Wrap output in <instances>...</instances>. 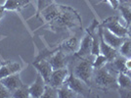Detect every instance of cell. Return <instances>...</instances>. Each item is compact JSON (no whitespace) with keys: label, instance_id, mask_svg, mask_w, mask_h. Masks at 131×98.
Instances as JSON below:
<instances>
[{"label":"cell","instance_id":"cell-10","mask_svg":"<svg viewBox=\"0 0 131 98\" xmlns=\"http://www.w3.org/2000/svg\"><path fill=\"white\" fill-rule=\"evenodd\" d=\"M70 69L69 67L66 68H62V69H57V70H53L52 75L50 76L49 82L47 83H49L50 85H52L55 88H59L65 83L66 80L68 79V76L70 75Z\"/></svg>","mask_w":131,"mask_h":98},{"label":"cell","instance_id":"cell-5","mask_svg":"<svg viewBox=\"0 0 131 98\" xmlns=\"http://www.w3.org/2000/svg\"><path fill=\"white\" fill-rule=\"evenodd\" d=\"M71 58V55L67 54L60 49L54 48L51 50V53L46 59L49 61L53 70H57V69L69 67Z\"/></svg>","mask_w":131,"mask_h":98},{"label":"cell","instance_id":"cell-17","mask_svg":"<svg viewBox=\"0 0 131 98\" xmlns=\"http://www.w3.org/2000/svg\"><path fill=\"white\" fill-rule=\"evenodd\" d=\"M58 97L59 98H75L79 97L78 94L74 92L71 88L68 86L66 83H64L62 86L58 88Z\"/></svg>","mask_w":131,"mask_h":98},{"label":"cell","instance_id":"cell-20","mask_svg":"<svg viewBox=\"0 0 131 98\" xmlns=\"http://www.w3.org/2000/svg\"><path fill=\"white\" fill-rule=\"evenodd\" d=\"M118 53L125 58H131V39L129 37H125L118 49Z\"/></svg>","mask_w":131,"mask_h":98},{"label":"cell","instance_id":"cell-2","mask_svg":"<svg viewBox=\"0 0 131 98\" xmlns=\"http://www.w3.org/2000/svg\"><path fill=\"white\" fill-rule=\"evenodd\" d=\"M117 75L118 73L114 71L108 63L98 69H94L92 76V84L102 91L108 92L111 90H117Z\"/></svg>","mask_w":131,"mask_h":98},{"label":"cell","instance_id":"cell-22","mask_svg":"<svg viewBox=\"0 0 131 98\" xmlns=\"http://www.w3.org/2000/svg\"><path fill=\"white\" fill-rule=\"evenodd\" d=\"M41 98H58V88H55L49 83H46Z\"/></svg>","mask_w":131,"mask_h":98},{"label":"cell","instance_id":"cell-11","mask_svg":"<svg viewBox=\"0 0 131 98\" xmlns=\"http://www.w3.org/2000/svg\"><path fill=\"white\" fill-rule=\"evenodd\" d=\"M32 65L36 69L37 73H39L42 76L46 83L49 82L50 76L53 72V68L49 63V61L47 59H35L33 61Z\"/></svg>","mask_w":131,"mask_h":98},{"label":"cell","instance_id":"cell-4","mask_svg":"<svg viewBox=\"0 0 131 98\" xmlns=\"http://www.w3.org/2000/svg\"><path fill=\"white\" fill-rule=\"evenodd\" d=\"M65 83L77 94H78L79 97H88L91 93V85L75 76L72 73H70Z\"/></svg>","mask_w":131,"mask_h":98},{"label":"cell","instance_id":"cell-16","mask_svg":"<svg viewBox=\"0 0 131 98\" xmlns=\"http://www.w3.org/2000/svg\"><path fill=\"white\" fill-rule=\"evenodd\" d=\"M1 82L5 85L11 93H13L16 89H18L19 87L22 85L24 82L21 80V76L19 74H15V75H11V76H8L4 77V79H1L0 80Z\"/></svg>","mask_w":131,"mask_h":98},{"label":"cell","instance_id":"cell-26","mask_svg":"<svg viewBox=\"0 0 131 98\" xmlns=\"http://www.w3.org/2000/svg\"><path fill=\"white\" fill-rule=\"evenodd\" d=\"M48 4H50V3L47 2V0H37V11H36V17L37 18L39 17V14H40L41 10L43 8H45Z\"/></svg>","mask_w":131,"mask_h":98},{"label":"cell","instance_id":"cell-28","mask_svg":"<svg viewBox=\"0 0 131 98\" xmlns=\"http://www.w3.org/2000/svg\"><path fill=\"white\" fill-rule=\"evenodd\" d=\"M125 70L126 73L131 72V58H126L125 60Z\"/></svg>","mask_w":131,"mask_h":98},{"label":"cell","instance_id":"cell-13","mask_svg":"<svg viewBox=\"0 0 131 98\" xmlns=\"http://www.w3.org/2000/svg\"><path fill=\"white\" fill-rule=\"evenodd\" d=\"M45 85H46V82L44 81L42 76L37 73L36 75V79L31 85H29V94L31 98H41L42 94L45 89Z\"/></svg>","mask_w":131,"mask_h":98},{"label":"cell","instance_id":"cell-1","mask_svg":"<svg viewBox=\"0 0 131 98\" xmlns=\"http://www.w3.org/2000/svg\"><path fill=\"white\" fill-rule=\"evenodd\" d=\"M39 16L43 19L47 28L54 33L82 28L81 18L78 12L71 6L52 2L41 10Z\"/></svg>","mask_w":131,"mask_h":98},{"label":"cell","instance_id":"cell-15","mask_svg":"<svg viewBox=\"0 0 131 98\" xmlns=\"http://www.w3.org/2000/svg\"><path fill=\"white\" fill-rule=\"evenodd\" d=\"M30 4V0H5L2 4L6 11L21 12Z\"/></svg>","mask_w":131,"mask_h":98},{"label":"cell","instance_id":"cell-33","mask_svg":"<svg viewBox=\"0 0 131 98\" xmlns=\"http://www.w3.org/2000/svg\"><path fill=\"white\" fill-rule=\"evenodd\" d=\"M127 74H128V75H129V76H131V72H129V73H127Z\"/></svg>","mask_w":131,"mask_h":98},{"label":"cell","instance_id":"cell-21","mask_svg":"<svg viewBox=\"0 0 131 98\" xmlns=\"http://www.w3.org/2000/svg\"><path fill=\"white\" fill-rule=\"evenodd\" d=\"M12 97L15 98H29L30 94H29V86L23 83L21 86L18 89H16L14 92L12 93Z\"/></svg>","mask_w":131,"mask_h":98},{"label":"cell","instance_id":"cell-8","mask_svg":"<svg viewBox=\"0 0 131 98\" xmlns=\"http://www.w3.org/2000/svg\"><path fill=\"white\" fill-rule=\"evenodd\" d=\"M80 39L78 34H73L71 37L65 39L63 42L59 44V46H57V49H60L63 52H65L69 55L74 54L78 50L79 44H80Z\"/></svg>","mask_w":131,"mask_h":98},{"label":"cell","instance_id":"cell-18","mask_svg":"<svg viewBox=\"0 0 131 98\" xmlns=\"http://www.w3.org/2000/svg\"><path fill=\"white\" fill-rule=\"evenodd\" d=\"M118 10H119L120 14H121L122 20L124 21V25H125L126 27L129 26L131 24V6L119 4Z\"/></svg>","mask_w":131,"mask_h":98},{"label":"cell","instance_id":"cell-12","mask_svg":"<svg viewBox=\"0 0 131 98\" xmlns=\"http://www.w3.org/2000/svg\"><path fill=\"white\" fill-rule=\"evenodd\" d=\"M99 36H100V53L104 55L105 57L108 59L109 62L113 61L115 57L118 55V51L116 49L113 48L112 46H110L103 38V34H102V27L99 26Z\"/></svg>","mask_w":131,"mask_h":98},{"label":"cell","instance_id":"cell-27","mask_svg":"<svg viewBox=\"0 0 131 98\" xmlns=\"http://www.w3.org/2000/svg\"><path fill=\"white\" fill-rule=\"evenodd\" d=\"M100 2H106V3H109L111 7L113 9H118V6H119L120 2L119 0H100Z\"/></svg>","mask_w":131,"mask_h":98},{"label":"cell","instance_id":"cell-19","mask_svg":"<svg viewBox=\"0 0 131 98\" xmlns=\"http://www.w3.org/2000/svg\"><path fill=\"white\" fill-rule=\"evenodd\" d=\"M117 84L118 87L123 88H130L131 89V76L127 73H118L117 75Z\"/></svg>","mask_w":131,"mask_h":98},{"label":"cell","instance_id":"cell-23","mask_svg":"<svg viewBox=\"0 0 131 98\" xmlns=\"http://www.w3.org/2000/svg\"><path fill=\"white\" fill-rule=\"evenodd\" d=\"M109 61L108 59L105 57L104 55H102L101 53L97 56H95L94 58V61H93V68L94 69H98V68H101V67H104Z\"/></svg>","mask_w":131,"mask_h":98},{"label":"cell","instance_id":"cell-24","mask_svg":"<svg viewBox=\"0 0 131 98\" xmlns=\"http://www.w3.org/2000/svg\"><path fill=\"white\" fill-rule=\"evenodd\" d=\"M9 97H12L11 91L0 81V98H9Z\"/></svg>","mask_w":131,"mask_h":98},{"label":"cell","instance_id":"cell-9","mask_svg":"<svg viewBox=\"0 0 131 98\" xmlns=\"http://www.w3.org/2000/svg\"><path fill=\"white\" fill-rule=\"evenodd\" d=\"M22 70L23 66L20 62L10 60L4 61L0 64V80L11 75L20 74V72Z\"/></svg>","mask_w":131,"mask_h":98},{"label":"cell","instance_id":"cell-32","mask_svg":"<svg viewBox=\"0 0 131 98\" xmlns=\"http://www.w3.org/2000/svg\"><path fill=\"white\" fill-rule=\"evenodd\" d=\"M55 0H47V2H48V3H52V2H54Z\"/></svg>","mask_w":131,"mask_h":98},{"label":"cell","instance_id":"cell-14","mask_svg":"<svg viewBox=\"0 0 131 98\" xmlns=\"http://www.w3.org/2000/svg\"><path fill=\"white\" fill-rule=\"evenodd\" d=\"M102 34H103V38H104L105 41L109 44L110 46H112L113 48L116 49L117 51L125 39L124 37H120L118 35L113 33L112 32H110L108 28L103 27H102Z\"/></svg>","mask_w":131,"mask_h":98},{"label":"cell","instance_id":"cell-3","mask_svg":"<svg viewBox=\"0 0 131 98\" xmlns=\"http://www.w3.org/2000/svg\"><path fill=\"white\" fill-rule=\"evenodd\" d=\"M95 56L90 55L84 58H77L74 55H71L69 69L70 72L77 77H79L83 82H85L89 85H92L93 76V61Z\"/></svg>","mask_w":131,"mask_h":98},{"label":"cell","instance_id":"cell-29","mask_svg":"<svg viewBox=\"0 0 131 98\" xmlns=\"http://www.w3.org/2000/svg\"><path fill=\"white\" fill-rule=\"evenodd\" d=\"M5 12H6V10L3 8V6L0 5V22H1V20L3 19V17L5 15Z\"/></svg>","mask_w":131,"mask_h":98},{"label":"cell","instance_id":"cell-7","mask_svg":"<svg viewBox=\"0 0 131 98\" xmlns=\"http://www.w3.org/2000/svg\"><path fill=\"white\" fill-rule=\"evenodd\" d=\"M91 50H92V34L88 30H85V33L80 39L78 50L73 55L77 58L88 57L91 55Z\"/></svg>","mask_w":131,"mask_h":98},{"label":"cell","instance_id":"cell-31","mask_svg":"<svg viewBox=\"0 0 131 98\" xmlns=\"http://www.w3.org/2000/svg\"><path fill=\"white\" fill-rule=\"evenodd\" d=\"M127 37L131 39V24L129 26H127Z\"/></svg>","mask_w":131,"mask_h":98},{"label":"cell","instance_id":"cell-30","mask_svg":"<svg viewBox=\"0 0 131 98\" xmlns=\"http://www.w3.org/2000/svg\"><path fill=\"white\" fill-rule=\"evenodd\" d=\"M120 4H124L127 6H131V0H119Z\"/></svg>","mask_w":131,"mask_h":98},{"label":"cell","instance_id":"cell-25","mask_svg":"<svg viewBox=\"0 0 131 98\" xmlns=\"http://www.w3.org/2000/svg\"><path fill=\"white\" fill-rule=\"evenodd\" d=\"M117 91L120 97L122 98H131V89L130 88H123V87H118Z\"/></svg>","mask_w":131,"mask_h":98},{"label":"cell","instance_id":"cell-6","mask_svg":"<svg viewBox=\"0 0 131 98\" xmlns=\"http://www.w3.org/2000/svg\"><path fill=\"white\" fill-rule=\"evenodd\" d=\"M100 26L108 28L110 32L118 35L120 37H127V27L120 23V19L117 16L109 17L100 24Z\"/></svg>","mask_w":131,"mask_h":98}]
</instances>
